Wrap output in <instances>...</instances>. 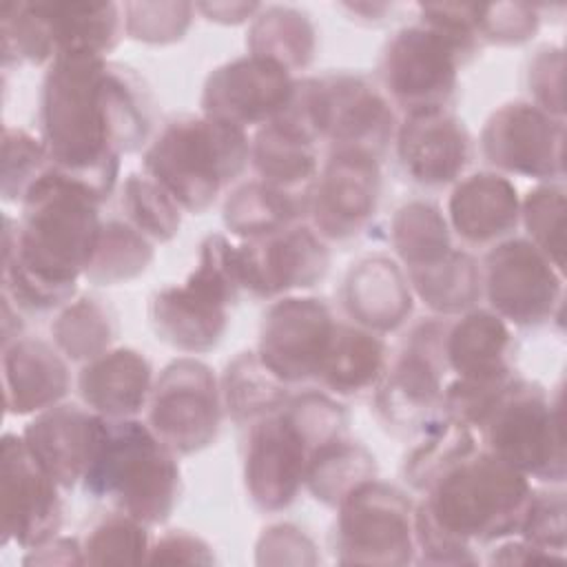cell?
<instances>
[{
    "instance_id": "5b68a950",
    "label": "cell",
    "mask_w": 567,
    "mask_h": 567,
    "mask_svg": "<svg viewBox=\"0 0 567 567\" xmlns=\"http://www.w3.org/2000/svg\"><path fill=\"white\" fill-rule=\"evenodd\" d=\"M532 489L523 472L474 450L432 481L421 505L447 534L470 545L492 543L518 534Z\"/></svg>"
},
{
    "instance_id": "52a82bcc",
    "label": "cell",
    "mask_w": 567,
    "mask_h": 567,
    "mask_svg": "<svg viewBox=\"0 0 567 567\" xmlns=\"http://www.w3.org/2000/svg\"><path fill=\"white\" fill-rule=\"evenodd\" d=\"M0 24L4 66L51 64L66 53L106 55L126 31L115 2H4Z\"/></svg>"
},
{
    "instance_id": "d6986e66",
    "label": "cell",
    "mask_w": 567,
    "mask_h": 567,
    "mask_svg": "<svg viewBox=\"0 0 567 567\" xmlns=\"http://www.w3.org/2000/svg\"><path fill=\"white\" fill-rule=\"evenodd\" d=\"M2 532L4 543L16 540L35 549L58 536L62 525L60 485L29 452L22 434L2 436Z\"/></svg>"
},
{
    "instance_id": "1f68e13d",
    "label": "cell",
    "mask_w": 567,
    "mask_h": 567,
    "mask_svg": "<svg viewBox=\"0 0 567 567\" xmlns=\"http://www.w3.org/2000/svg\"><path fill=\"white\" fill-rule=\"evenodd\" d=\"M221 396L230 419L250 427L255 421L281 410L290 399V392L288 383L275 377L261 363L257 352H241L226 368Z\"/></svg>"
},
{
    "instance_id": "e0dca14e",
    "label": "cell",
    "mask_w": 567,
    "mask_h": 567,
    "mask_svg": "<svg viewBox=\"0 0 567 567\" xmlns=\"http://www.w3.org/2000/svg\"><path fill=\"white\" fill-rule=\"evenodd\" d=\"M381 197L379 159L361 151H330L310 188L308 215L321 239L357 237L377 213Z\"/></svg>"
},
{
    "instance_id": "681fc988",
    "label": "cell",
    "mask_w": 567,
    "mask_h": 567,
    "mask_svg": "<svg viewBox=\"0 0 567 567\" xmlns=\"http://www.w3.org/2000/svg\"><path fill=\"white\" fill-rule=\"evenodd\" d=\"M213 551L208 543L184 529H173L164 534L155 545H151L146 563H213Z\"/></svg>"
},
{
    "instance_id": "c3c4849f",
    "label": "cell",
    "mask_w": 567,
    "mask_h": 567,
    "mask_svg": "<svg viewBox=\"0 0 567 567\" xmlns=\"http://www.w3.org/2000/svg\"><path fill=\"white\" fill-rule=\"evenodd\" d=\"M529 91L534 104L563 120V49L545 47L529 62Z\"/></svg>"
},
{
    "instance_id": "ffe728a7",
    "label": "cell",
    "mask_w": 567,
    "mask_h": 567,
    "mask_svg": "<svg viewBox=\"0 0 567 567\" xmlns=\"http://www.w3.org/2000/svg\"><path fill=\"white\" fill-rule=\"evenodd\" d=\"M295 80L281 64L244 55L217 66L202 93L204 115L235 126H266L275 122L290 102Z\"/></svg>"
},
{
    "instance_id": "6da1fadb",
    "label": "cell",
    "mask_w": 567,
    "mask_h": 567,
    "mask_svg": "<svg viewBox=\"0 0 567 567\" xmlns=\"http://www.w3.org/2000/svg\"><path fill=\"white\" fill-rule=\"evenodd\" d=\"M40 128L49 168L104 204L117 184L120 155L146 146L153 97L133 69L95 53H66L44 75Z\"/></svg>"
},
{
    "instance_id": "ac0fdd59",
    "label": "cell",
    "mask_w": 567,
    "mask_h": 567,
    "mask_svg": "<svg viewBox=\"0 0 567 567\" xmlns=\"http://www.w3.org/2000/svg\"><path fill=\"white\" fill-rule=\"evenodd\" d=\"M235 264L241 290L257 299H275L321 281L330 252L312 228L295 224L235 246Z\"/></svg>"
},
{
    "instance_id": "484cf974",
    "label": "cell",
    "mask_w": 567,
    "mask_h": 567,
    "mask_svg": "<svg viewBox=\"0 0 567 567\" xmlns=\"http://www.w3.org/2000/svg\"><path fill=\"white\" fill-rule=\"evenodd\" d=\"M78 390L89 410L104 419H135L148 403L153 370L133 348H115L84 363Z\"/></svg>"
},
{
    "instance_id": "d590c367",
    "label": "cell",
    "mask_w": 567,
    "mask_h": 567,
    "mask_svg": "<svg viewBox=\"0 0 567 567\" xmlns=\"http://www.w3.org/2000/svg\"><path fill=\"white\" fill-rule=\"evenodd\" d=\"M390 239L405 270L430 266L452 250L445 217L439 206L423 199L408 202L396 210Z\"/></svg>"
},
{
    "instance_id": "b9f144b4",
    "label": "cell",
    "mask_w": 567,
    "mask_h": 567,
    "mask_svg": "<svg viewBox=\"0 0 567 567\" xmlns=\"http://www.w3.org/2000/svg\"><path fill=\"white\" fill-rule=\"evenodd\" d=\"M520 219L529 241L563 270L565 188L563 182H540L520 202Z\"/></svg>"
},
{
    "instance_id": "44dd1931",
    "label": "cell",
    "mask_w": 567,
    "mask_h": 567,
    "mask_svg": "<svg viewBox=\"0 0 567 567\" xmlns=\"http://www.w3.org/2000/svg\"><path fill=\"white\" fill-rule=\"evenodd\" d=\"M321 84V140L330 151H361L381 157L396 135L388 97L363 75L332 73Z\"/></svg>"
},
{
    "instance_id": "ee69618b",
    "label": "cell",
    "mask_w": 567,
    "mask_h": 567,
    "mask_svg": "<svg viewBox=\"0 0 567 567\" xmlns=\"http://www.w3.org/2000/svg\"><path fill=\"white\" fill-rule=\"evenodd\" d=\"M49 168V155L42 140L24 128L4 126L2 135V197L22 202L31 184Z\"/></svg>"
},
{
    "instance_id": "7bdbcfd3",
    "label": "cell",
    "mask_w": 567,
    "mask_h": 567,
    "mask_svg": "<svg viewBox=\"0 0 567 567\" xmlns=\"http://www.w3.org/2000/svg\"><path fill=\"white\" fill-rule=\"evenodd\" d=\"M516 379L514 372L483 379L456 377L441 396V416L470 430L483 427L496 410L498 401Z\"/></svg>"
},
{
    "instance_id": "83f0119b",
    "label": "cell",
    "mask_w": 567,
    "mask_h": 567,
    "mask_svg": "<svg viewBox=\"0 0 567 567\" xmlns=\"http://www.w3.org/2000/svg\"><path fill=\"white\" fill-rule=\"evenodd\" d=\"M388 348L377 332L361 326L337 323L317 383L337 396L372 394L388 365Z\"/></svg>"
},
{
    "instance_id": "d4e9b609",
    "label": "cell",
    "mask_w": 567,
    "mask_h": 567,
    "mask_svg": "<svg viewBox=\"0 0 567 567\" xmlns=\"http://www.w3.org/2000/svg\"><path fill=\"white\" fill-rule=\"evenodd\" d=\"M2 379L9 414L44 412L58 405L71 385L60 350L33 337L2 346Z\"/></svg>"
},
{
    "instance_id": "7a4b0ae2",
    "label": "cell",
    "mask_w": 567,
    "mask_h": 567,
    "mask_svg": "<svg viewBox=\"0 0 567 567\" xmlns=\"http://www.w3.org/2000/svg\"><path fill=\"white\" fill-rule=\"evenodd\" d=\"M100 204L84 184L47 168L20 202L16 230L4 217L2 297L16 310L47 312L71 303L104 226Z\"/></svg>"
},
{
    "instance_id": "816d5d0a",
    "label": "cell",
    "mask_w": 567,
    "mask_h": 567,
    "mask_svg": "<svg viewBox=\"0 0 567 567\" xmlns=\"http://www.w3.org/2000/svg\"><path fill=\"white\" fill-rule=\"evenodd\" d=\"M261 4H195V11H202L210 16L208 20L224 22V24H237L248 18H255Z\"/></svg>"
},
{
    "instance_id": "3957f363",
    "label": "cell",
    "mask_w": 567,
    "mask_h": 567,
    "mask_svg": "<svg viewBox=\"0 0 567 567\" xmlns=\"http://www.w3.org/2000/svg\"><path fill=\"white\" fill-rule=\"evenodd\" d=\"M250 164V140L241 126L179 115L146 146L144 175L157 182L179 208L204 213Z\"/></svg>"
},
{
    "instance_id": "ab89813d",
    "label": "cell",
    "mask_w": 567,
    "mask_h": 567,
    "mask_svg": "<svg viewBox=\"0 0 567 567\" xmlns=\"http://www.w3.org/2000/svg\"><path fill=\"white\" fill-rule=\"evenodd\" d=\"M124 221L140 230L151 241H168L179 230L177 202L148 175H128L122 186Z\"/></svg>"
},
{
    "instance_id": "7dc6e473",
    "label": "cell",
    "mask_w": 567,
    "mask_h": 567,
    "mask_svg": "<svg viewBox=\"0 0 567 567\" xmlns=\"http://www.w3.org/2000/svg\"><path fill=\"white\" fill-rule=\"evenodd\" d=\"M540 16L536 7L529 4H481L478 7V38L481 44L512 47L523 44L538 31Z\"/></svg>"
},
{
    "instance_id": "5bb4252c",
    "label": "cell",
    "mask_w": 567,
    "mask_h": 567,
    "mask_svg": "<svg viewBox=\"0 0 567 567\" xmlns=\"http://www.w3.org/2000/svg\"><path fill=\"white\" fill-rule=\"evenodd\" d=\"M565 120L538 109L534 102H507L483 126V157L514 175L538 182H560Z\"/></svg>"
},
{
    "instance_id": "2e32d148",
    "label": "cell",
    "mask_w": 567,
    "mask_h": 567,
    "mask_svg": "<svg viewBox=\"0 0 567 567\" xmlns=\"http://www.w3.org/2000/svg\"><path fill=\"white\" fill-rule=\"evenodd\" d=\"M315 447L286 408L248 427L244 478L250 501L264 512L288 507L306 481Z\"/></svg>"
},
{
    "instance_id": "277c9868",
    "label": "cell",
    "mask_w": 567,
    "mask_h": 567,
    "mask_svg": "<svg viewBox=\"0 0 567 567\" xmlns=\"http://www.w3.org/2000/svg\"><path fill=\"white\" fill-rule=\"evenodd\" d=\"M177 454L148 423L106 419L100 447L82 487L91 498L109 501L115 512L144 525L164 523L179 498Z\"/></svg>"
},
{
    "instance_id": "e575fe53",
    "label": "cell",
    "mask_w": 567,
    "mask_h": 567,
    "mask_svg": "<svg viewBox=\"0 0 567 567\" xmlns=\"http://www.w3.org/2000/svg\"><path fill=\"white\" fill-rule=\"evenodd\" d=\"M374 456L348 439H337L312 452L303 485L328 507H339L341 501L361 483L374 478Z\"/></svg>"
},
{
    "instance_id": "7c38bea8",
    "label": "cell",
    "mask_w": 567,
    "mask_h": 567,
    "mask_svg": "<svg viewBox=\"0 0 567 567\" xmlns=\"http://www.w3.org/2000/svg\"><path fill=\"white\" fill-rule=\"evenodd\" d=\"M456 51L430 27L416 22L399 29L383 47L379 78L405 115L445 111L456 93Z\"/></svg>"
},
{
    "instance_id": "f1b7e54d",
    "label": "cell",
    "mask_w": 567,
    "mask_h": 567,
    "mask_svg": "<svg viewBox=\"0 0 567 567\" xmlns=\"http://www.w3.org/2000/svg\"><path fill=\"white\" fill-rule=\"evenodd\" d=\"M512 334L492 310H470L445 332L447 368L463 379H483L512 372Z\"/></svg>"
},
{
    "instance_id": "4316f807",
    "label": "cell",
    "mask_w": 567,
    "mask_h": 567,
    "mask_svg": "<svg viewBox=\"0 0 567 567\" xmlns=\"http://www.w3.org/2000/svg\"><path fill=\"white\" fill-rule=\"evenodd\" d=\"M343 306L357 326L370 332L394 330L412 312L408 275L388 257H363L346 277Z\"/></svg>"
},
{
    "instance_id": "603a6c76",
    "label": "cell",
    "mask_w": 567,
    "mask_h": 567,
    "mask_svg": "<svg viewBox=\"0 0 567 567\" xmlns=\"http://www.w3.org/2000/svg\"><path fill=\"white\" fill-rule=\"evenodd\" d=\"M106 419L80 405H53L40 412L22 439L42 470L62 487L82 483L100 447Z\"/></svg>"
},
{
    "instance_id": "8d00e7d4",
    "label": "cell",
    "mask_w": 567,
    "mask_h": 567,
    "mask_svg": "<svg viewBox=\"0 0 567 567\" xmlns=\"http://www.w3.org/2000/svg\"><path fill=\"white\" fill-rule=\"evenodd\" d=\"M153 261V244L128 221L111 219L102 226L93 259L84 277L97 286L131 281Z\"/></svg>"
},
{
    "instance_id": "30bf717a",
    "label": "cell",
    "mask_w": 567,
    "mask_h": 567,
    "mask_svg": "<svg viewBox=\"0 0 567 567\" xmlns=\"http://www.w3.org/2000/svg\"><path fill=\"white\" fill-rule=\"evenodd\" d=\"M334 525L339 563L405 565L416 551L414 505L394 485L370 478L350 492Z\"/></svg>"
},
{
    "instance_id": "9a60e30c",
    "label": "cell",
    "mask_w": 567,
    "mask_h": 567,
    "mask_svg": "<svg viewBox=\"0 0 567 567\" xmlns=\"http://www.w3.org/2000/svg\"><path fill=\"white\" fill-rule=\"evenodd\" d=\"M337 323L323 299L281 297L264 312L257 357L288 385L317 379Z\"/></svg>"
},
{
    "instance_id": "d6a6232c",
    "label": "cell",
    "mask_w": 567,
    "mask_h": 567,
    "mask_svg": "<svg viewBox=\"0 0 567 567\" xmlns=\"http://www.w3.org/2000/svg\"><path fill=\"white\" fill-rule=\"evenodd\" d=\"M246 44L250 55L268 58L288 71L306 69L315 55V27L292 7H261L252 18Z\"/></svg>"
},
{
    "instance_id": "f6af8a7d",
    "label": "cell",
    "mask_w": 567,
    "mask_h": 567,
    "mask_svg": "<svg viewBox=\"0 0 567 567\" xmlns=\"http://www.w3.org/2000/svg\"><path fill=\"white\" fill-rule=\"evenodd\" d=\"M122 9L126 33L148 44L182 40L195 13V4L188 2H128Z\"/></svg>"
},
{
    "instance_id": "f35d334b",
    "label": "cell",
    "mask_w": 567,
    "mask_h": 567,
    "mask_svg": "<svg viewBox=\"0 0 567 567\" xmlns=\"http://www.w3.org/2000/svg\"><path fill=\"white\" fill-rule=\"evenodd\" d=\"M55 348L71 361H91L104 354L115 337L109 310L91 297L71 301L51 323Z\"/></svg>"
},
{
    "instance_id": "8992f818",
    "label": "cell",
    "mask_w": 567,
    "mask_h": 567,
    "mask_svg": "<svg viewBox=\"0 0 567 567\" xmlns=\"http://www.w3.org/2000/svg\"><path fill=\"white\" fill-rule=\"evenodd\" d=\"M239 290L235 246L221 233L208 235L186 281L153 295L151 326L157 339L182 352H206L221 341L228 323L226 308Z\"/></svg>"
},
{
    "instance_id": "ba28073f",
    "label": "cell",
    "mask_w": 567,
    "mask_h": 567,
    "mask_svg": "<svg viewBox=\"0 0 567 567\" xmlns=\"http://www.w3.org/2000/svg\"><path fill=\"white\" fill-rule=\"evenodd\" d=\"M485 450L545 485L565 483V436L560 394L516 377L481 427Z\"/></svg>"
},
{
    "instance_id": "4dcf8cb0",
    "label": "cell",
    "mask_w": 567,
    "mask_h": 567,
    "mask_svg": "<svg viewBox=\"0 0 567 567\" xmlns=\"http://www.w3.org/2000/svg\"><path fill=\"white\" fill-rule=\"evenodd\" d=\"M308 199L277 190L259 179L237 186L224 204V224L233 235L257 239L295 226L308 215Z\"/></svg>"
},
{
    "instance_id": "4fadbf2b",
    "label": "cell",
    "mask_w": 567,
    "mask_h": 567,
    "mask_svg": "<svg viewBox=\"0 0 567 567\" xmlns=\"http://www.w3.org/2000/svg\"><path fill=\"white\" fill-rule=\"evenodd\" d=\"M221 396L213 370L197 359L168 363L148 396V425L175 454L208 447L219 432Z\"/></svg>"
},
{
    "instance_id": "bcb514c9",
    "label": "cell",
    "mask_w": 567,
    "mask_h": 567,
    "mask_svg": "<svg viewBox=\"0 0 567 567\" xmlns=\"http://www.w3.org/2000/svg\"><path fill=\"white\" fill-rule=\"evenodd\" d=\"M518 534H520V538L529 540L536 547H543L554 554H563L565 543H567L563 485L532 489V498L525 509Z\"/></svg>"
},
{
    "instance_id": "f907efd6",
    "label": "cell",
    "mask_w": 567,
    "mask_h": 567,
    "mask_svg": "<svg viewBox=\"0 0 567 567\" xmlns=\"http://www.w3.org/2000/svg\"><path fill=\"white\" fill-rule=\"evenodd\" d=\"M563 558H565L563 554L547 551V549L536 547L529 540L520 538V540H507V543L498 545L492 551L489 563H518V565H525V563H551V560H563Z\"/></svg>"
},
{
    "instance_id": "8fae6325",
    "label": "cell",
    "mask_w": 567,
    "mask_h": 567,
    "mask_svg": "<svg viewBox=\"0 0 567 567\" xmlns=\"http://www.w3.org/2000/svg\"><path fill=\"white\" fill-rule=\"evenodd\" d=\"M481 279L492 312L514 326L545 323L563 303V270L529 239L492 246Z\"/></svg>"
},
{
    "instance_id": "74e56055",
    "label": "cell",
    "mask_w": 567,
    "mask_h": 567,
    "mask_svg": "<svg viewBox=\"0 0 567 567\" xmlns=\"http://www.w3.org/2000/svg\"><path fill=\"white\" fill-rule=\"evenodd\" d=\"M421 434L423 439L405 456L403 476L414 489L425 492L441 472L476 450V436L445 416L432 421Z\"/></svg>"
},
{
    "instance_id": "9c48e42d",
    "label": "cell",
    "mask_w": 567,
    "mask_h": 567,
    "mask_svg": "<svg viewBox=\"0 0 567 567\" xmlns=\"http://www.w3.org/2000/svg\"><path fill=\"white\" fill-rule=\"evenodd\" d=\"M445 319L421 321L388 361L374 390L379 419L401 432H423L441 410L445 361Z\"/></svg>"
},
{
    "instance_id": "60d3db41",
    "label": "cell",
    "mask_w": 567,
    "mask_h": 567,
    "mask_svg": "<svg viewBox=\"0 0 567 567\" xmlns=\"http://www.w3.org/2000/svg\"><path fill=\"white\" fill-rule=\"evenodd\" d=\"M84 563H146L151 540L146 525L128 514L113 512L86 534L82 543Z\"/></svg>"
},
{
    "instance_id": "836d02e7",
    "label": "cell",
    "mask_w": 567,
    "mask_h": 567,
    "mask_svg": "<svg viewBox=\"0 0 567 567\" xmlns=\"http://www.w3.org/2000/svg\"><path fill=\"white\" fill-rule=\"evenodd\" d=\"M410 288L434 312L452 315L472 308L483 295L481 266L463 250H450L430 266L405 270Z\"/></svg>"
},
{
    "instance_id": "7402d4cb",
    "label": "cell",
    "mask_w": 567,
    "mask_h": 567,
    "mask_svg": "<svg viewBox=\"0 0 567 567\" xmlns=\"http://www.w3.org/2000/svg\"><path fill=\"white\" fill-rule=\"evenodd\" d=\"M394 144L405 175L430 188L458 182L472 162V137L447 109L408 113L396 126Z\"/></svg>"
},
{
    "instance_id": "cb8c5ba5",
    "label": "cell",
    "mask_w": 567,
    "mask_h": 567,
    "mask_svg": "<svg viewBox=\"0 0 567 567\" xmlns=\"http://www.w3.org/2000/svg\"><path fill=\"white\" fill-rule=\"evenodd\" d=\"M450 224L470 246H496L516 230L520 202L516 186L501 173H474L458 179L447 202Z\"/></svg>"
},
{
    "instance_id": "f546056e",
    "label": "cell",
    "mask_w": 567,
    "mask_h": 567,
    "mask_svg": "<svg viewBox=\"0 0 567 567\" xmlns=\"http://www.w3.org/2000/svg\"><path fill=\"white\" fill-rule=\"evenodd\" d=\"M250 164L259 182L297 197H310L319 173L315 144L275 122L250 140Z\"/></svg>"
}]
</instances>
